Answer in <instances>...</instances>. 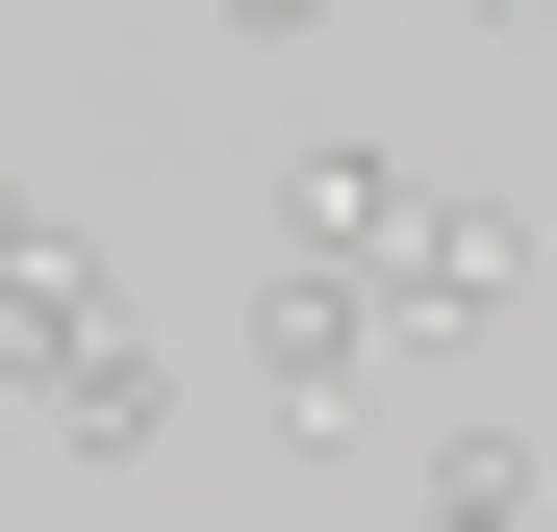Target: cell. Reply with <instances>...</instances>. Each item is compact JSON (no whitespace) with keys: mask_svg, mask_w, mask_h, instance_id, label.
Listing matches in <instances>:
<instances>
[{"mask_svg":"<svg viewBox=\"0 0 557 532\" xmlns=\"http://www.w3.org/2000/svg\"><path fill=\"white\" fill-rule=\"evenodd\" d=\"M278 228L355 253V280H381V330H507V280H532V253L456 203L431 152H305V203H278Z\"/></svg>","mask_w":557,"mask_h":532,"instance_id":"cell-1","label":"cell"},{"mask_svg":"<svg viewBox=\"0 0 557 532\" xmlns=\"http://www.w3.org/2000/svg\"><path fill=\"white\" fill-rule=\"evenodd\" d=\"M253 381L305 406V431H330L355 381H381V280H355V253H305V228H278V253H253Z\"/></svg>","mask_w":557,"mask_h":532,"instance_id":"cell-3","label":"cell"},{"mask_svg":"<svg viewBox=\"0 0 557 532\" xmlns=\"http://www.w3.org/2000/svg\"><path fill=\"white\" fill-rule=\"evenodd\" d=\"M228 26H253V51H305V26H330V0H228Z\"/></svg>","mask_w":557,"mask_h":532,"instance_id":"cell-6","label":"cell"},{"mask_svg":"<svg viewBox=\"0 0 557 532\" xmlns=\"http://www.w3.org/2000/svg\"><path fill=\"white\" fill-rule=\"evenodd\" d=\"M456 26H557V0H456Z\"/></svg>","mask_w":557,"mask_h":532,"instance_id":"cell-7","label":"cell"},{"mask_svg":"<svg viewBox=\"0 0 557 532\" xmlns=\"http://www.w3.org/2000/svg\"><path fill=\"white\" fill-rule=\"evenodd\" d=\"M0 381H26V431H76V457H152V431H177V381H152L127 280H102V305H51L26 355H0Z\"/></svg>","mask_w":557,"mask_h":532,"instance_id":"cell-2","label":"cell"},{"mask_svg":"<svg viewBox=\"0 0 557 532\" xmlns=\"http://www.w3.org/2000/svg\"><path fill=\"white\" fill-rule=\"evenodd\" d=\"M51 305H102V253H76V203H26V177H0V355H26Z\"/></svg>","mask_w":557,"mask_h":532,"instance_id":"cell-5","label":"cell"},{"mask_svg":"<svg viewBox=\"0 0 557 532\" xmlns=\"http://www.w3.org/2000/svg\"><path fill=\"white\" fill-rule=\"evenodd\" d=\"M406 532H557V482H532V431L482 406V431H431V482H406Z\"/></svg>","mask_w":557,"mask_h":532,"instance_id":"cell-4","label":"cell"}]
</instances>
